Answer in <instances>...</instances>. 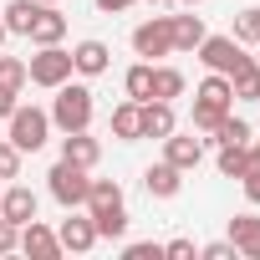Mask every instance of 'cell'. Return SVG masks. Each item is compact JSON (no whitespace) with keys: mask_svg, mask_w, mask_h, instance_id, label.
I'll list each match as a JSON object with an SVG mask.
<instances>
[{"mask_svg":"<svg viewBox=\"0 0 260 260\" xmlns=\"http://www.w3.org/2000/svg\"><path fill=\"white\" fill-rule=\"evenodd\" d=\"M87 122H92V87L61 82L56 87V102H51V127H61V133H82Z\"/></svg>","mask_w":260,"mask_h":260,"instance_id":"obj_1","label":"cell"},{"mask_svg":"<svg viewBox=\"0 0 260 260\" xmlns=\"http://www.w3.org/2000/svg\"><path fill=\"white\" fill-rule=\"evenodd\" d=\"M6 122H11V143H16L21 153H36V148H46V138H51V112H41V107H21V102H16V112H11Z\"/></svg>","mask_w":260,"mask_h":260,"instance_id":"obj_2","label":"cell"},{"mask_svg":"<svg viewBox=\"0 0 260 260\" xmlns=\"http://www.w3.org/2000/svg\"><path fill=\"white\" fill-rule=\"evenodd\" d=\"M26 77H31L36 87L56 92L61 82H72V51H61V41H56V46H41V51L26 61Z\"/></svg>","mask_w":260,"mask_h":260,"instance_id":"obj_3","label":"cell"},{"mask_svg":"<svg viewBox=\"0 0 260 260\" xmlns=\"http://www.w3.org/2000/svg\"><path fill=\"white\" fill-rule=\"evenodd\" d=\"M46 179H51L46 189H51V199H56L61 209H82V204H87V184H92V179H87V169H82V164L61 158Z\"/></svg>","mask_w":260,"mask_h":260,"instance_id":"obj_4","label":"cell"},{"mask_svg":"<svg viewBox=\"0 0 260 260\" xmlns=\"http://www.w3.org/2000/svg\"><path fill=\"white\" fill-rule=\"evenodd\" d=\"M133 51H138L143 61L174 56V21H169V16H148L143 26H133Z\"/></svg>","mask_w":260,"mask_h":260,"instance_id":"obj_5","label":"cell"},{"mask_svg":"<svg viewBox=\"0 0 260 260\" xmlns=\"http://www.w3.org/2000/svg\"><path fill=\"white\" fill-rule=\"evenodd\" d=\"M194 51H199V61H204L209 72H219V77H235V72L250 61V56L240 51V41H235V36H204Z\"/></svg>","mask_w":260,"mask_h":260,"instance_id":"obj_6","label":"cell"},{"mask_svg":"<svg viewBox=\"0 0 260 260\" xmlns=\"http://www.w3.org/2000/svg\"><path fill=\"white\" fill-rule=\"evenodd\" d=\"M16 250H21V255H31V260H56V255H61V240H56V230H46L41 219H26V224H21Z\"/></svg>","mask_w":260,"mask_h":260,"instance_id":"obj_7","label":"cell"},{"mask_svg":"<svg viewBox=\"0 0 260 260\" xmlns=\"http://www.w3.org/2000/svg\"><path fill=\"white\" fill-rule=\"evenodd\" d=\"M164 158L174 164V169H199L204 164V138H194V133H179V127H174V133L164 138Z\"/></svg>","mask_w":260,"mask_h":260,"instance_id":"obj_8","label":"cell"},{"mask_svg":"<svg viewBox=\"0 0 260 260\" xmlns=\"http://www.w3.org/2000/svg\"><path fill=\"white\" fill-rule=\"evenodd\" d=\"M56 240H61V250H72V255H87V250L97 245V224H92V214H72V219H61Z\"/></svg>","mask_w":260,"mask_h":260,"instance_id":"obj_9","label":"cell"},{"mask_svg":"<svg viewBox=\"0 0 260 260\" xmlns=\"http://www.w3.org/2000/svg\"><path fill=\"white\" fill-rule=\"evenodd\" d=\"M143 189H148L153 199H174V194L184 189V169H174L169 158H164V164H148V169H143Z\"/></svg>","mask_w":260,"mask_h":260,"instance_id":"obj_10","label":"cell"},{"mask_svg":"<svg viewBox=\"0 0 260 260\" xmlns=\"http://www.w3.org/2000/svg\"><path fill=\"white\" fill-rule=\"evenodd\" d=\"M230 245L245 260H260V214H235L230 219Z\"/></svg>","mask_w":260,"mask_h":260,"instance_id":"obj_11","label":"cell"},{"mask_svg":"<svg viewBox=\"0 0 260 260\" xmlns=\"http://www.w3.org/2000/svg\"><path fill=\"white\" fill-rule=\"evenodd\" d=\"M0 219H11V224H26V219H36V194H31L26 184L0 189Z\"/></svg>","mask_w":260,"mask_h":260,"instance_id":"obj_12","label":"cell"},{"mask_svg":"<svg viewBox=\"0 0 260 260\" xmlns=\"http://www.w3.org/2000/svg\"><path fill=\"white\" fill-rule=\"evenodd\" d=\"M112 138H117V143H138V138H143V102L127 97V102L112 107Z\"/></svg>","mask_w":260,"mask_h":260,"instance_id":"obj_13","label":"cell"},{"mask_svg":"<svg viewBox=\"0 0 260 260\" xmlns=\"http://www.w3.org/2000/svg\"><path fill=\"white\" fill-rule=\"evenodd\" d=\"M107 61H112L107 41H77L72 46V72H82V77H102Z\"/></svg>","mask_w":260,"mask_h":260,"instance_id":"obj_14","label":"cell"},{"mask_svg":"<svg viewBox=\"0 0 260 260\" xmlns=\"http://www.w3.org/2000/svg\"><path fill=\"white\" fill-rule=\"evenodd\" d=\"M179 127V117H174V102H158V97H148L143 102V138H169Z\"/></svg>","mask_w":260,"mask_h":260,"instance_id":"obj_15","label":"cell"},{"mask_svg":"<svg viewBox=\"0 0 260 260\" xmlns=\"http://www.w3.org/2000/svg\"><path fill=\"white\" fill-rule=\"evenodd\" d=\"M61 158H72V164H82V169L92 174L97 158H102V143L87 138V127H82V133H67V138H61Z\"/></svg>","mask_w":260,"mask_h":260,"instance_id":"obj_16","label":"cell"},{"mask_svg":"<svg viewBox=\"0 0 260 260\" xmlns=\"http://www.w3.org/2000/svg\"><path fill=\"white\" fill-rule=\"evenodd\" d=\"M61 36H67V16H61L56 6H41L36 21H31V41H36V46H56Z\"/></svg>","mask_w":260,"mask_h":260,"instance_id":"obj_17","label":"cell"},{"mask_svg":"<svg viewBox=\"0 0 260 260\" xmlns=\"http://www.w3.org/2000/svg\"><path fill=\"white\" fill-rule=\"evenodd\" d=\"M87 214H102V209H122V184L117 179H92L87 184Z\"/></svg>","mask_w":260,"mask_h":260,"instance_id":"obj_18","label":"cell"},{"mask_svg":"<svg viewBox=\"0 0 260 260\" xmlns=\"http://www.w3.org/2000/svg\"><path fill=\"white\" fill-rule=\"evenodd\" d=\"M174 21V51H194L209 31H204V16H194V6H189V16H169Z\"/></svg>","mask_w":260,"mask_h":260,"instance_id":"obj_19","label":"cell"},{"mask_svg":"<svg viewBox=\"0 0 260 260\" xmlns=\"http://www.w3.org/2000/svg\"><path fill=\"white\" fill-rule=\"evenodd\" d=\"M250 138H255V133H250V122H245V117H235V112H224V117H219V127H214L204 143H219V148H235V143H240V148H245Z\"/></svg>","mask_w":260,"mask_h":260,"instance_id":"obj_20","label":"cell"},{"mask_svg":"<svg viewBox=\"0 0 260 260\" xmlns=\"http://www.w3.org/2000/svg\"><path fill=\"white\" fill-rule=\"evenodd\" d=\"M36 11H41V0H11V6L0 11V16H6V31H11V36H31Z\"/></svg>","mask_w":260,"mask_h":260,"instance_id":"obj_21","label":"cell"},{"mask_svg":"<svg viewBox=\"0 0 260 260\" xmlns=\"http://www.w3.org/2000/svg\"><path fill=\"white\" fill-rule=\"evenodd\" d=\"M230 92H235L240 102H260V61H255V56L230 77Z\"/></svg>","mask_w":260,"mask_h":260,"instance_id":"obj_22","label":"cell"},{"mask_svg":"<svg viewBox=\"0 0 260 260\" xmlns=\"http://www.w3.org/2000/svg\"><path fill=\"white\" fill-rule=\"evenodd\" d=\"M148 97H158V102L184 97V72H179V67H153V92H148Z\"/></svg>","mask_w":260,"mask_h":260,"instance_id":"obj_23","label":"cell"},{"mask_svg":"<svg viewBox=\"0 0 260 260\" xmlns=\"http://www.w3.org/2000/svg\"><path fill=\"white\" fill-rule=\"evenodd\" d=\"M122 87H127V97H133V102H148V92H153V61H138V67H127Z\"/></svg>","mask_w":260,"mask_h":260,"instance_id":"obj_24","label":"cell"},{"mask_svg":"<svg viewBox=\"0 0 260 260\" xmlns=\"http://www.w3.org/2000/svg\"><path fill=\"white\" fill-rule=\"evenodd\" d=\"M199 102H214V107H235V92H230V77L209 72V77L199 82Z\"/></svg>","mask_w":260,"mask_h":260,"instance_id":"obj_25","label":"cell"},{"mask_svg":"<svg viewBox=\"0 0 260 260\" xmlns=\"http://www.w3.org/2000/svg\"><path fill=\"white\" fill-rule=\"evenodd\" d=\"M92 224H97V240H122L127 235V209H102V214H92Z\"/></svg>","mask_w":260,"mask_h":260,"instance_id":"obj_26","label":"cell"},{"mask_svg":"<svg viewBox=\"0 0 260 260\" xmlns=\"http://www.w3.org/2000/svg\"><path fill=\"white\" fill-rule=\"evenodd\" d=\"M235 41L240 46H260V6H245L235 16Z\"/></svg>","mask_w":260,"mask_h":260,"instance_id":"obj_27","label":"cell"},{"mask_svg":"<svg viewBox=\"0 0 260 260\" xmlns=\"http://www.w3.org/2000/svg\"><path fill=\"white\" fill-rule=\"evenodd\" d=\"M31 77H26V61L21 56H0V87H6V92H21Z\"/></svg>","mask_w":260,"mask_h":260,"instance_id":"obj_28","label":"cell"},{"mask_svg":"<svg viewBox=\"0 0 260 260\" xmlns=\"http://www.w3.org/2000/svg\"><path fill=\"white\" fill-rule=\"evenodd\" d=\"M224 112H230V107H214V102H199V97H194V117H189V122H194V133H214Z\"/></svg>","mask_w":260,"mask_h":260,"instance_id":"obj_29","label":"cell"},{"mask_svg":"<svg viewBox=\"0 0 260 260\" xmlns=\"http://www.w3.org/2000/svg\"><path fill=\"white\" fill-rule=\"evenodd\" d=\"M245 164H250V143H245V148H240V143H235V148H219V174H224V179H240Z\"/></svg>","mask_w":260,"mask_h":260,"instance_id":"obj_30","label":"cell"},{"mask_svg":"<svg viewBox=\"0 0 260 260\" xmlns=\"http://www.w3.org/2000/svg\"><path fill=\"white\" fill-rule=\"evenodd\" d=\"M0 179H21V148L11 138H0Z\"/></svg>","mask_w":260,"mask_h":260,"instance_id":"obj_31","label":"cell"},{"mask_svg":"<svg viewBox=\"0 0 260 260\" xmlns=\"http://www.w3.org/2000/svg\"><path fill=\"white\" fill-rule=\"evenodd\" d=\"M122 255H127V260H158V255H164V245H158V240H133Z\"/></svg>","mask_w":260,"mask_h":260,"instance_id":"obj_32","label":"cell"},{"mask_svg":"<svg viewBox=\"0 0 260 260\" xmlns=\"http://www.w3.org/2000/svg\"><path fill=\"white\" fill-rule=\"evenodd\" d=\"M16 240H21V224L0 219V255H11V250H16Z\"/></svg>","mask_w":260,"mask_h":260,"instance_id":"obj_33","label":"cell"},{"mask_svg":"<svg viewBox=\"0 0 260 260\" xmlns=\"http://www.w3.org/2000/svg\"><path fill=\"white\" fill-rule=\"evenodd\" d=\"M199 255H204V260H235V245H230V240H214V245H204Z\"/></svg>","mask_w":260,"mask_h":260,"instance_id":"obj_34","label":"cell"},{"mask_svg":"<svg viewBox=\"0 0 260 260\" xmlns=\"http://www.w3.org/2000/svg\"><path fill=\"white\" fill-rule=\"evenodd\" d=\"M164 255H174V260H189V255H199V250H194V240H169V245H164Z\"/></svg>","mask_w":260,"mask_h":260,"instance_id":"obj_35","label":"cell"},{"mask_svg":"<svg viewBox=\"0 0 260 260\" xmlns=\"http://www.w3.org/2000/svg\"><path fill=\"white\" fill-rule=\"evenodd\" d=\"M16 102H21V92H6V87H0V117H11Z\"/></svg>","mask_w":260,"mask_h":260,"instance_id":"obj_36","label":"cell"},{"mask_svg":"<svg viewBox=\"0 0 260 260\" xmlns=\"http://www.w3.org/2000/svg\"><path fill=\"white\" fill-rule=\"evenodd\" d=\"M127 6H138V0H97V11H107V16H117V11H127Z\"/></svg>","mask_w":260,"mask_h":260,"instance_id":"obj_37","label":"cell"},{"mask_svg":"<svg viewBox=\"0 0 260 260\" xmlns=\"http://www.w3.org/2000/svg\"><path fill=\"white\" fill-rule=\"evenodd\" d=\"M179 6H184V11H189V6H204V0H179Z\"/></svg>","mask_w":260,"mask_h":260,"instance_id":"obj_38","label":"cell"},{"mask_svg":"<svg viewBox=\"0 0 260 260\" xmlns=\"http://www.w3.org/2000/svg\"><path fill=\"white\" fill-rule=\"evenodd\" d=\"M6 36H11V31H6V21H0V41H6Z\"/></svg>","mask_w":260,"mask_h":260,"instance_id":"obj_39","label":"cell"},{"mask_svg":"<svg viewBox=\"0 0 260 260\" xmlns=\"http://www.w3.org/2000/svg\"><path fill=\"white\" fill-rule=\"evenodd\" d=\"M148 6H164V0H148Z\"/></svg>","mask_w":260,"mask_h":260,"instance_id":"obj_40","label":"cell"},{"mask_svg":"<svg viewBox=\"0 0 260 260\" xmlns=\"http://www.w3.org/2000/svg\"><path fill=\"white\" fill-rule=\"evenodd\" d=\"M41 6H56V0H41Z\"/></svg>","mask_w":260,"mask_h":260,"instance_id":"obj_41","label":"cell"},{"mask_svg":"<svg viewBox=\"0 0 260 260\" xmlns=\"http://www.w3.org/2000/svg\"><path fill=\"white\" fill-rule=\"evenodd\" d=\"M255 51H260V46H255ZM255 61H260V56H255Z\"/></svg>","mask_w":260,"mask_h":260,"instance_id":"obj_42","label":"cell"},{"mask_svg":"<svg viewBox=\"0 0 260 260\" xmlns=\"http://www.w3.org/2000/svg\"><path fill=\"white\" fill-rule=\"evenodd\" d=\"M255 148H260V143H255Z\"/></svg>","mask_w":260,"mask_h":260,"instance_id":"obj_43","label":"cell"}]
</instances>
